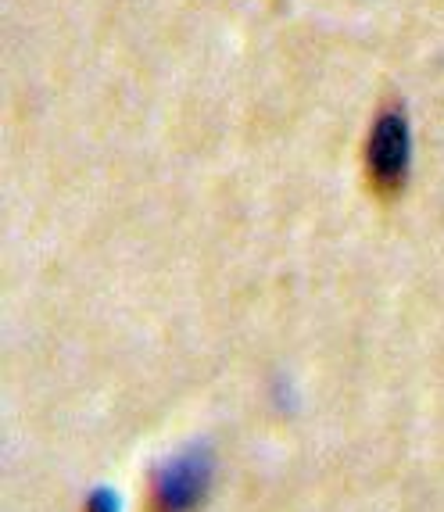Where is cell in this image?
Returning a JSON list of instances; mask_svg holds the SVG:
<instances>
[{
  "label": "cell",
  "instance_id": "cell-2",
  "mask_svg": "<svg viewBox=\"0 0 444 512\" xmlns=\"http://www.w3.org/2000/svg\"><path fill=\"white\" fill-rule=\"evenodd\" d=\"M369 194L394 201L409 180V122L402 108H384L369 129L366 154H362Z\"/></svg>",
  "mask_w": 444,
  "mask_h": 512
},
{
  "label": "cell",
  "instance_id": "cell-3",
  "mask_svg": "<svg viewBox=\"0 0 444 512\" xmlns=\"http://www.w3.org/2000/svg\"><path fill=\"white\" fill-rule=\"evenodd\" d=\"M83 512H119V502L111 491H94V495L86 498V509Z\"/></svg>",
  "mask_w": 444,
  "mask_h": 512
},
{
  "label": "cell",
  "instance_id": "cell-1",
  "mask_svg": "<svg viewBox=\"0 0 444 512\" xmlns=\"http://www.w3.org/2000/svg\"><path fill=\"white\" fill-rule=\"evenodd\" d=\"M215 459L205 444L165 459L147 480L144 512H201L212 495Z\"/></svg>",
  "mask_w": 444,
  "mask_h": 512
}]
</instances>
